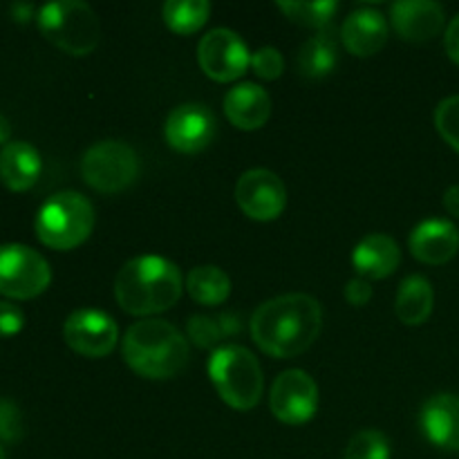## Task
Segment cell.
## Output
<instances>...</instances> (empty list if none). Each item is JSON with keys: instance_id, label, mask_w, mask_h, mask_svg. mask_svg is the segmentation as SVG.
<instances>
[{"instance_id": "6da1fadb", "label": "cell", "mask_w": 459, "mask_h": 459, "mask_svg": "<svg viewBox=\"0 0 459 459\" xmlns=\"http://www.w3.org/2000/svg\"><path fill=\"white\" fill-rule=\"evenodd\" d=\"M323 330V309L314 296L285 294L260 305L251 316V336L264 354L291 359L312 348Z\"/></svg>"}, {"instance_id": "7a4b0ae2", "label": "cell", "mask_w": 459, "mask_h": 459, "mask_svg": "<svg viewBox=\"0 0 459 459\" xmlns=\"http://www.w3.org/2000/svg\"><path fill=\"white\" fill-rule=\"evenodd\" d=\"M182 272L161 255H139L121 267L115 281L117 303L133 316H152L173 307L182 296Z\"/></svg>"}, {"instance_id": "3957f363", "label": "cell", "mask_w": 459, "mask_h": 459, "mask_svg": "<svg viewBox=\"0 0 459 459\" xmlns=\"http://www.w3.org/2000/svg\"><path fill=\"white\" fill-rule=\"evenodd\" d=\"M188 341L169 321L146 318L128 327L124 359L143 379H173L188 363Z\"/></svg>"}, {"instance_id": "277c9868", "label": "cell", "mask_w": 459, "mask_h": 459, "mask_svg": "<svg viewBox=\"0 0 459 459\" xmlns=\"http://www.w3.org/2000/svg\"><path fill=\"white\" fill-rule=\"evenodd\" d=\"M209 379L222 402L236 411H251L263 399V368L242 345H222L211 354Z\"/></svg>"}, {"instance_id": "5b68a950", "label": "cell", "mask_w": 459, "mask_h": 459, "mask_svg": "<svg viewBox=\"0 0 459 459\" xmlns=\"http://www.w3.org/2000/svg\"><path fill=\"white\" fill-rule=\"evenodd\" d=\"M34 229L39 240L49 249H76L94 229L92 202L76 191L56 193L39 209Z\"/></svg>"}, {"instance_id": "8992f818", "label": "cell", "mask_w": 459, "mask_h": 459, "mask_svg": "<svg viewBox=\"0 0 459 459\" xmlns=\"http://www.w3.org/2000/svg\"><path fill=\"white\" fill-rule=\"evenodd\" d=\"M39 30L45 39L72 56H88L97 49L101 25L88 3L81 0H56L48 3L36 13Z\"/></svg>"}, {"instance_id": "52a82bcc", "label": "cell", "mask_w": 459, "mask_h": 459, "mask_svg": "<svg viewBox=\"0 0 459 459\" xmlns=\"http://www.w3.org/2000/svg\"><path fill=\"white\" fill-rule=\"evenodd\" d=\"M81 175L85 184L99 193H121L134 184L139 175V157L128 143L108 142L94 143L81 160Z\"/></svg>"}, {"instance_id": "ba28073f", "label": "cell", "mask_w": 459, "mask_h": 459, "mask_svg": "<svg viewBox=\"0 0 459 459\" xmlns=\"http://www.w3.org/2000/svg\"><path fill=\"white\" fill-rule=\"evenodd\" d=\"M52 282L49 263L27 245L0 247V294L30 300L43 294Z\"/></svg>"}, {"instance_id": "9c48e42d", "label": "cell", "mask_w": 459, "mask_h": 459, "mask_svg": "<svg viewBox=\"0 0 459 459\" xmlns=\"http://www.w3.org/2000/svg\"><path fill=\"white\" fill-rule=\"evenodd\" d=\"M197 61L204 74L218 83L240 79L251 65V54L245 40L227 27L211 30L197 48Z\"/></svg>"}, {"instance_id": "30bf717a", "label": "cell", "mask_w": 459, "mask_h": 459, "mask_svg": "<svg viewBox=\"0 0 459 459\" xmlns=\"http://www.w3.org/2000/svg\"><path fill=\"white\" fill-rule=\"evenodd\" d=\"M63 339L76 354L88 359H103L117 348L119 327L110 314L101 309H76L65 318Z\"/></svg>"}, {"instance_id": "8fae6325", "label": "cell", "mask_w": 459, "mask_h": 459, "mask_svg": "<svg viewBox=\"0 0 459 459\" xmlns=\"http://www.w3.org/2000/svg\"><path fill=\"white\" fill-rule=\"evenodd\" d=\"M269 408L282 424H307L318 408V385L305 370H285L276 377L269 394Z\"/></svg>"}, {"instance_id": "7c38bea8", "label": "cell", "mask_w": 459, "mask_h": 459, "mask_svg": "<svg viewBox=\"0 0 459 459\" xmlns=\"http://www.w3.org/2000/svg\"><path fill=\"white\" fill-rule=\"evenodd\" d=\"M236 200L242 213L258 222H272L285 211L287 188L276 173L254 169L242 173L236 186Z\"/></svg>"}, {"instance_id": "4fadbf2b", "label": "cell", "mask_w": 459, "mask_h": 459, "mask_svg": "<svg viewBox=\"0 0 459 459\" xmlns=\"http://www.w3.org/2000/svg\"><path fill=\"white\" fill-rule=\"evenodd\" d=\"M218 121L204 103H184L169 115L164 126L166 142L173 151L193 155L213 142Z\"/></svg>"}, {"instance_id": "5bb4252c", "label": "cell", "mask_w": 459, "mask_h": 459, "mask_svg": "<svg viewBox=\"0 0 459 459\" xmlns=\"http://www.w3.org/2000/svg\"><path fill=\"white\" fill-rule=\"evenodd\" d=\"M390 22L399 39L426 43L444 30L446 13L442 4L433 0H399L390 7Z\"/></svg>"}, {"instance_id": "9a60e30c", "label": "cell", "mask_w": 459, "mask_h": 459, "mask_svg": "<svg viewBox=\"0 0 459 459\" xmlns=\"http://www.w3.org/2000/svg\"><path fill=\"white\" fill-rule=\"evenodd\" d=\"M388 18L372 7H361L345 18L341 27V40L354 56H375L388 43Z\"/></svg>"}, {"instance_id": "2e32d148", "label": "cell", "mask_w": 459, "mask_h": 459, "mask_svg": "<svg viewBox=\"0 0 459 459\" xmlns=\"http://www.w3.org/2000/svg\"><path fill=\"white\" fill-rule=\"evenodd\" d=\"M411 254L424 264H446L459 251V231L448 220H424L411 233Z\"/></svg>"}, {"instance_id": "e0dca14e", "label": "cell", "mask_w": 459, "mask_h": 459, "mask_svg": "<svg viewBox=\"0 0 459 459\" xmlns=\"http://www.w3.org/2000/svg\"><path fill=\"white\" fill-rule=\"evenodd\" d=\"M224 115L236 128L258 130L272 117V97L258 83H240L224 97Z\"/></svg>"}, {"instance_id": "ac0fdd59", "label": "cell", "mask_w": 459, "mask_h": 459, "mask_svg": "<svg viewBox=\"0 0 459 459\" xmlns=\"http://www.w3.org/2000/svg\"><path fill=\"white\" fill-rule=\"evenodd\" d=\"M402 263L399 245L385 233H370L352 251V264L366 281H381L397 272Z\"/></svg>"}, {"instance_id": "d6986e66", "label": "cell", "mask_w": 459, "mask_h": 459, "mask_svg": "<svg viewBox=\"0 0 459 459\" xmlns=\"http://www.w3.org/2000/svg\"><path fill=\"white\" fill-rule=\"evenodd\" d=\"M421 429L426 437L439 448L459 451V397L457 394H435L424 403Z\"/></svg>"}, {"instance_id": "ffe728a7", "label": "cell", "mask_w": 459, "mask_h": 459, "mask_svg": "<svg viewBox=\"0 0 459 459\" xmlns=\"http://www.w3.org/2000/svg\"><path fill=\"white\" fill-rule=\"evenodd\" d=\"M40 161L39 151L27 142H9L0 151V182L9 191H30L40 178Z\"/></svg>"}, {"instance_id": "44dd1931", "label": "cell", "mask_w": 459, "mask_h": 459, "mask_svg": "<svg viewBox=\"0 0 459 459\" xmlns=\"http://www.w3.org/2000/svg\"><path fill=\"white\" fill-rule=\"evenodd\" d=\"M435 291L433 285L424 276H408L399 285L397 299H394V312L403 325L417 327L429 321L433 314Z\"/></svg>"}, {"instance_id": "7402d4cb", "label": "cell", "mask_w": 459, "mask_h": 459, "mask_svg": "<svg viewBox=\"0 0 459 459\" xmlns=\"http://www.w3.org/2000/svg\"><path fill=\"white\" fill-rule=\"evenodd\" d=\"M339 65V43L332 31L312 36L299 52V70L307 79H323Z\"/></svg>"}, {"instance_id": "603a6c76", "label": "cell", "mask_w": 459, "mask_h": 459, "mask_svg": "<svg viewBox=\"0 0 459 459\" xmlns=\"http://www.w3.org/2000/svg\"><path fill=\"white\" fill-rule=\"evenodd\" d=\"M186 291L195 303L215 307V305H222L231 294V278L220 267L202 264V267L191 269L186 276Z\"/></svg>"}, {"instance_id": "cb8c5ba5", "label": "cell", "mask_w": 459, "mask_h": 459, "mask_svg": "<svg viewBox=\"0 0 459 459\" xmlns=\"http://www.w3.org/2000/svg\"><path fill=\"white\" fill-rule=\"evenodd\" d=\"M211 4L206 0H169L164 4V22L179 36H191L206 25Z\"/></svg>"}, {"instance_id": "d4e9b609", "label": "cell", "mask_w": 459, "mask_h": 459, "mask_svg": "<svg viewBox=\"0 0 459 459\" xmlns=\"http://www.w3.org/2000/svg\"><path fill=\"white\" fill-rule=\"evenodd\" d=\"M278 9L296 25L314 27V30L323 31L330 25L341 4L334 0H314V3H290L287 0V3H278Z\"/></svg>"}, {"instance_id": "484cf974", "label": "cell", "mask_w": 459, "mask_h": 459, "mask_svg": "<svg viewBox=\"0 0 459 459\" xmlns=\"http://www.w3.org/2000/svg\"><path fill=\"white\" fill-rule=\"evenodd\" d=\"M388 437L381 430H361L350 439L348 448H345V459H390Z\"/></svg>"}, {"instance_id": "4316f807", "label": "cell", "mask_w": 459, "mask_h": 459, "mask_svg": "<svg viewBox=\"0 0 459 459\" xmlns=\"http://www.w3.org/2000/svg\"><path fill=\"white\" fill-rule=\"evenodd\" d=\"M435 126L444 142L459 152V94L439 101L435 110Z\"/></svg>"}, {"instance_id": "83f0119b", "label": "cell", "mask_w": 459, "mask_h": 459, "mask_svg": "<svg viewBox=\"0 0 459 459\" xmlns=\"http://www.w3.org/2000/svg\"><path fill=\"white\" fill-rule=\"evenodd\" d=\"M188 341L197 345V348H213L224 339V330L220 325L218 318L211 316H191L188 318Z\"/></svg>"}, {"instance_id": "f1b7e54d", "label": "cell", "mask_w": 459, "mask_h": 459, "mask_svg": "<svg viewBox=\"0 0 459 459\" xmlns=\"http://www.w3.org/2000/svg\"><path fill=\"white\" fill-rule=\"evenodd\" d=\"M25 435V424H22V412L12 399L0 397V442H21Z\"/></svg>"}, {"instance_id": "f546056e", "label": "cell", "mask_w": 459, "mask_h": 459, "mask_svg": "<svg viewBox=\"0 0 459 459\" xmlns=\"http://www.w3.org/2000/svg\"><path fill=\"white\" fill-rule=\"evenodd\" d=\"M251 67L260 79L276 81L285 70V58L276 48H260L258 52L251 54Z\"/></svg>"}, {"instance_id": "4dcf8cb0", "label": "cell", "mask_w": 459, "mask_h": 459, "mask_svg": "<svg viewBox=\"0 0 459 459\" xmlns=\"http://www.w3.org/2000/svg\"><path fill=\"white\" fill-rule=\"evenodd\" d=\"M25 325V314L18 305L0 300V336H13Z\"/></svg>"}, {"instance_id": "1f68e13d", "label": "cell", "mask_w": 459, "mask_h": 459, "mask_svg": "<svg viewBox=\"0 0 459 459\" xmlns=\"http://www.w3.org/2000/svg\"><path fill=\"white\" fill-rule=\"evenodd\" d=\"M345 299H348V303L354 305V307H363V305L370 303L372 299L370 281H366V278L361 276L352 278V281L345 285Z\"/></svg>"}, {"instance_id": "d6a6232c", "label": "cell", "mask_w": 459, "mask_h": 459, "mask_svg": "<svg viewBox=\"0 0 459 459\" xmlns=\"http://www.w3.org/2000/svg\"><path fill=\"white\" fill-rule=\"evenodd\" d=\"M444 48H446L448 58L459 65V13L448 22L446 36H444Z\"/></svg>"}, {"instance_id": "836d02e7", "label": "cell", "mask_w": 459, "mask_h": 459, "mask_svg": "<svg viewBox=\"0 0 459 459\" xmlns=\"http://www.w3.org/2000/svg\"><path fill=\"white\" fill-rule=\"evenodd\" d=\"M444 209L453 215V218H459V184L448 188L444 193Z\"/></svg>"}, {"instance_id": "e575fe53", "label": "cell", "mask_w": 459, "mask_h": 459, "mask_svg": "<svg viewBox=\"0 0 459 459\" xmlns=\"http://www.w3.org/2000/svg\"><path fill=\"white\" fill-rule=\"evenodd\" d=\"M34 4H25V3H16V4H12V16H13V21H18V22H27L30 21V18H34Z\"/></svg>"}, {"instance_id": "d590c367", "label": "cell", "mask_w": 459, "mask_h": 459, "mask_svg": "<svg viewBox=\"0 0 459 459\" xmlns=\"http://www.w3.org/2000/svg\"><path fill=\"white\" fill-rule=\"evenodd\" d=\"M9 134H12V126H9V119L4 115H0V146H7Z\"/></svg>"}, {"instance_id": "8d00e7d4", "label": "cell", "mask_w": 459, "mask_h": 459, "mask_svg": "<svg viewBox=\"0 0 459 459\" xmlns=\"http://www.w3.org/2000/svg\"><path fill=\"white\" fill-rule=\"evenodd\" d=\"M0 459H7V455H4V448H3V444H0Z\"/></svg>"}]
</instances>
